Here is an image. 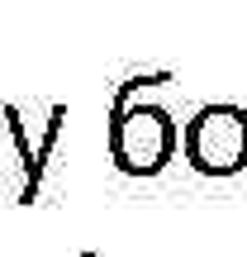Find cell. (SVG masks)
Here are the masks:
<instances>
[{"mask_svg": "<svg viewBox=\"0 0 247 257\" xmlns=\"http://www.w3.org/2000/svg\"><path fill=\"white\" fill-rule=\"evenodd\" d=\"M176 143L181 134L162 105H110V153L119 172L157 176L171 162Z\"/></svg>", "mask_w": 247, "mask_h": 257, "instance_id": "obj_1", "label": "cell"}, {"mask_svg": "<svg viewBox=\"0 0 247 257\" xmlns=\"http://www.w3.org/2000/svg\"><path fill=\"white\" fill-rule=\"evenodd\" d=\"M185 162L204 176H233L247 167V110L242 105H204L181 134Z\"/></svg>", "mask_w": 247, "mask_h": 257, "instance_id": "obj_2", "label": "cell"}]
</instances>
